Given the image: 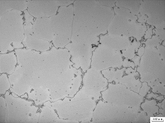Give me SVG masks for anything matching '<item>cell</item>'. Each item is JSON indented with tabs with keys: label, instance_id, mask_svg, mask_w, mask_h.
I'll return each instance as SVG.
<instances>
[{
	"label": "cell",
	"instance_id": "cell-14",
	"mask_svg": "<svg viewBox=\"0 0 165 123\" xmlns=\"http://www.w3.org/2000/svg\"><path fill=\"white\" fill-rule=\"evenodd\" d=\"M153 33L158 36L160 39L165 40V29H158L155 28L153 30Z\"/></svg>",
	"mask_w": 165,
	"mask_h": 123
},
{
	"label": "cell",
	"instance_id": "cell-6",
	"mask_svg": "<svg viewBox=\"0 0 165 123\" xmlns=\"http://www.w3.org/2000/svg\"><path fill=\"white\" fill-rule=\"evenodd\" d=\"M100 42L107 47L117 51L124 50L131 43V41L128 37L109 34L100 35Z\"/></svg>",
	"mask_w": 165,
	"mask_h": 123
},
{
	"label": "cell",
	"instance_id": "cell-24",
	"mask_svg": "<svg viewBox=\"0 0 165 123\" xmlns=\"http://www.w3.org/2000/svg\"><path fill=\"white\" fill-rule=\"evenodd\" d=\"M136 68H135V70H133L132 68H128V69L125 70L126 73L127 74H129L131 72H136Z\"/></svg>",
	"mask_w": 165,
	"mask_h": 123
},
{
	"label": "cell",
	"instance_id": "cell-8",
	"mask_svg": "<svg viewBox=\"0 0 165 123\" xmlns=\"http://www.w3.org/2000/svg\"><path fill=\"white\" fill-rule=\"evenodd\" d=\"M139 75L137 72H134L123 77L121 79L119 83L125 85L129 89L139 93L142 86V83L140 81L139 79H136L135 77V76H139Z\"/></svg>",
	"mask_w": 165,
	"mask_h": 123
},
{
	"label": "cell",
	"instance_id": "cell-3",
	"mask_svg": "<svg viewBox=\"0 0 165 123\" xmlns=\"http://www.w3.org/2000/svg\"><path fill=\"white\" fill-rule=\"evenodd\" d=\"M147 28L145 23H138L137 20L122 15H115L107 31L113 35L134 37L138 41L142 39Z\"/></svg>",
	"mask_w": 165,
	"mask_h": 123
},
{
	"label": "cell",
	"instance_id": "cell-22",
	"mask_svg": "<svg viewBox=\"0 0 165 123\" xmlns=\"http://www.w3.org/2000/svg\"><path fill=\"white\" fill-rule=\"evenodd\" d=\"M140 57L137 56V55L135 56L134 58H133L132 61H134V63H135V64L136 66L140 65Z\"/></svg>",
	"mask_w": 165,
	"mask_h": 123
},
{
	"label": "cell",
	"instance_id": "cell-17",
	"mask_svg": "<svg viewBox=\"0 0 165 123\" xmlns=\"http://www.w3.org/2000/svg\"><path fill=\"white\" fill-rule=\"evenodd\" d=\"M150 89V87H148L147 83H143L142 88H141V91H140V94H143L144 95L143 96H145L146 93L148 92Z\"/></svg>",
	"mask_w": 165,
	"mask_h": 123
},
{
	"label": "cell",
	"instance_id": "cell-15",
	"mask_svg": "<svg viewBox=\"0 0 165 123\" xmlns=\"http://www.w3.org/2000/svg\"><path fill=\"white\" fill-rule=\"evenodd\" d=\"M24 12L26 23H32L33 24H34V21H33L34 18L30 15L27 10H25Z\"/></svg>",
	"mask_w": 165,
	"mask_h": 123
},
{
	"label": "cell",
	"instance_id": "cell-9",
	"mask_svg": "<svg viewBox=\"0 0 165 123\" xmlns=\"http://www.w3.org/2000/svg\"><path fill=\"white\" fill-rule=\"evenodd\" d=\"M142 2V0L117 1L115 6L116 7L128 9L131 14L137 16L140 13V8Z\"/></svg>",
	"mask_w": 165,
	"mask_h": 123
},
{
	"label": "cell",
	"instance_id": "cell-12",
	"mask_svg": "<svg viewBox=\"0 0 165 123\" xmlns=\"http://www.w3.org/2000/svg\"><path fill=\"white\" fill-rule=\"evenodd\" d=\"M162 41L159 38L157 35H153L151 39H149L147 40L145 42H143L145 43L147 47L149 48H154V47H157L159 45L160 43H161Z\"/></svg>",
	"mask_w": 165,
	"mask_h": 123
},
{
	"label": "cell",
	"instance_id": "cell-5",
	"mask_svg": "<svg viewBox=\"0 0 165 123\" xmlns=\"http://www.w3.org/2000/svg\"><path fill=\"white\" fill-rule=\"evenodd\" d=\"M140 14L148 17L147 24L155 26L156 29L165 28L164 2L154 0L142 1L140 8Z\"/></svg>",
	"mask_w": 165,
	"mask_h": 123
},
{
	"label": "cell",
	"instance_id": "cell-19",
	"mask_svg": "<svg viewBox=\"0 0 165 123\" xmlns=\"http://www.w3.org/2000/svg\"><path fill=\"white\" fill-rule=\"evenodd\" d=\"M74 1H56L57 4L59 6H67L72 5V3H74Z\"/></svg>",
	"mask_w": 165,
	"mask_h": 123
},
{
	"label": "cell",
	"instance_id": "cell-2",
	"mask_svg": "<svg viewBox=\"0 0 165 123\" xmlns=\"http://www.w3.org/2000/svg\"><path fill=\"white\" fill-rule=\"evenodd\" d=\"M137 72L142 82L151 83L158 79L165 85V62L155 48L146 47Z\"/></svg>",
	"mask_w": 165,
	"mask_h": 123
},
{
	"label": "cell",
	"instance_id": "cell-21",
	"mask_svg": "<svg viewBox=\"0 0 165 123\" xmlns=\"http://www.w3.org/2000/svg\"><path fill=\"white\" fill-rule=\"evenodd\" d=\"M123 65L124 67H132L133 68H135V65H134L133 63L128 61L126 59L124 61H123Z\"/></svg>",
	"mask_w": 165,
	"mask_h": 123
},
{
	"label": "cell",
	"instance_id": "cell-1",
	"mask_svg": "<svg viewBox=\"0 0 165 123\" xmlns=\"http://www.w3.org/2000/svg\"><path fill=\"white\" fill-rule=\"evenodd\" d=\"M72 41L83 44H98V35L105 34L115 16L113 9L104 6L98 1H76Z\"/></svg>",
	"mask_w": 165,
	"mask_h": 123
},
{
	"label": "cell",
	"instance_id": "cell-16",
	"mask_svg": "<svg viewBox=\"0 0 165 123\" xmlns=\"http://www.w3.org/2000/svg\"><path fill=\"white\" fill-rule=\"evenodd\" d=\"M137 21L138 23H146L148 17L146 15H143L141 14H139L137 15Z\"/></svg>",
	"mask_w": 165,
	"mask_h": 123
},
{
	"label": "cell",
	"instance_id": "cell-13",
	"mask_svg": "<svg viewBox=\"0 0 165 123\" xmlns=\"http://www.w3.org/2000/svg\"><path fill=\"white\" fill-rule=\"evenodd\" d=\"M117 1L116 0H109V1H101L98 0V3L104 6L113 8L115 6V3Z\"/></svg>",
	"mask_w": 165,
	"mask_h": 123
},
{
	"label": "cell",
	"instance_id": "cell-23",
	"mask_svg": "<svg viewBox=\"0 0 165 123\" xmlns=\"http://www.w3.org/2000/svg\"><path fill=\"white\" fill-rule=\"evenodd\" d=\"M145 51V48L144 47H142L140 48L138 50V53H137V55H139L140 57L142 56L143 54H144Z\"/></svg>",
	"mask_w": 165,
	"mask_h": 123
},
{
	"label": "cell",
	"instance_id": "cell-20",
	"mask_svg": "<svg viewBox=\"0 0 165 123\" xmlns=\"http://www.w3.org/2000/svg\"><path fill=\"white\" fill-rule=\"evenodd\" d=\"M154 28V26H152L150 27H149L148 30L146 31L145 35V39H150V38L151 37L152 35H153V29Z\"/></svg>",
	"mask_w": 165,
	"mask_h": 123
},
{
	"label": "cell",
	"instance_id": "cell-4",
	"mask_svg": "<svg viewBox=\"0 0 165 123\" xmlns=\"http://www.w3.org/2000/svg\"><path fill=\"white\" fill-rule=\"evenodd\" d=\"M91 67L101 71L112 68H121L123 59L119 51L115 50L102 44L98 45L93 53Z\"/></svg>",
	"mask_w": 165,
	"mask_h": 123
},
{
	"label": "cell",
	"instance_id": "cell-11",
	"mask_svg": "<svg viewBox=\"0 0 165 123\" xmlns=\"http://www.w3.org/2000/svg\"><path fill=\"white\" fill-rule=\"evenodd\" d=\"M141 43L139 41H136V40H134L131 45H130L125 50L123 51L122 53L123 56L126 58L130 59L134 58L135 56V51H137V49L141 46Z\"/></svg>",
	"mask_w": 165,
	"mask_h": 123
},
{
	"label": "cell",
	"instance_id": "cell-7",
	"mask_svg": "<svg viewBox=\"0 0 165 123\" xmlns=\"http://www.w3.org/2000/svg\"><path fill=\"white\" fill-rule=\"evenodd\" d=\"M28 3L36 7H39L35 9L28 8V10L39 9L40 11L34 16L37 18L41 17H49L56 15L59 7L56 1H28Z\"/></svg>",
	"mask_w": 165,
	"mask_h": 123
},
{
	"label": "cell",
	"instance_id": "cell-10",
	"mask_svg": "<svg viewBox=\"0 0 165 123\" xmlns=\"http://www.w3.org/2000/svg\"><path fill=\"white\" fill-rule=\"evenodd\" d=\"M125 70V68L121 69L111 68L103 71L102 74L104 75V77L108 79L109 82H112V81H115L116 83H118L122 79Z\"/></svg>",
	"mask_w": 165,
	"mask_h": 123
},
{
	"label": "cell",
	"instance_id": "cell-18",
	"mask_svg": "<svg viewBox=\"0 0 165 123\" xmlns=\"http://www.w3.org/2000/svg\"><path fill=\"white\" fill-rule=\"evenodd\" d=\"M157 48L161 59L165 62V47L163 45H158L157 47Z\"/></svg>",
	"mask_w": 165,
	"mask_h": 123
}]
</instances>
